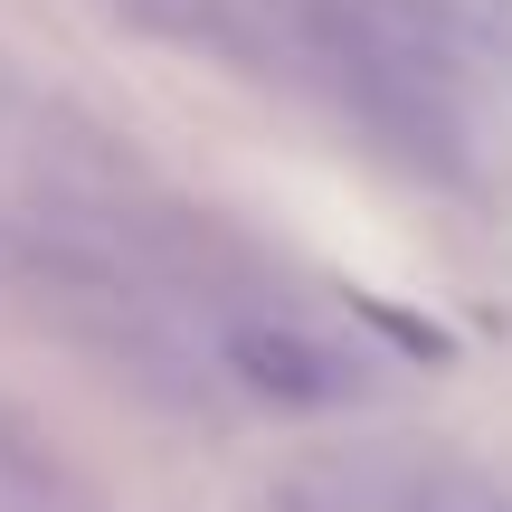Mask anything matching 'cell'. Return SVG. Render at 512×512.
Segmentation results:
<instances>
[{
	"label": "cell",
	"mask_w": 512,
	"mask_h": 512,
	"mask_svg": "<svg viewBox=\"0 0 512 512\" xmlns=\"http://www.w3.org/2000/svg\"><path fill=\"white\" fill-rule=\"evenodd\" d=\"M294 48L342 114L427 171H465L475 95H465V10L456 0H294Z\"/></svg>",
	"instance_id": "6da1fadb"
},
{
	"label": "cell",
	"mask_w": 512,
	"mask_h": 512,
	"mask_svg": "<svg viewBox=\"0 0 512 512\" xmlns=\"http://www.w3.org/2000/svg\"><path fill=\"white\" fill-rule=\"evenodd\" d=\"M57 190V171H38V114H29V95L0 76V238H10V219L29 200H48Z\"/></svg>",
	"instance_id": "7a4b0ae2"
}]
</instances>
